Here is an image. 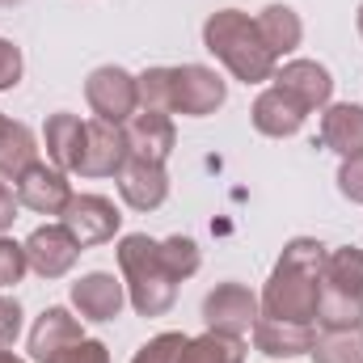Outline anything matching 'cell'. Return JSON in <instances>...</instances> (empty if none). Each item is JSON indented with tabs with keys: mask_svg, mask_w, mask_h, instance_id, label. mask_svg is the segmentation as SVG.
<instances>
[{
	"mask_svg": "<svg viewBox=\"0 0 363 363\" xmlns=\"http://www.w3.org/2000/svg\"><path fill=\"white\" fill-rule=\"evenodd\" d=\"M325 245L317 237H291L274 262L271 279L262 287V317L279 321H300L313 325L317 300H321V267H325Z\"/></svg>",
	"mask_w": 363,
	"mask_h": 363,
	"instance_id": "1",
	"label": "cell"
},
{
	"mask_svg": "<svg viewBox=\"0 0 363 363\" xmlns=\"http://www.w3.org/2000/svg\"><path fill=\"white\" fill-rule=\"evenodd\" d=\"M21 72H26V55L13 38H0V93L17 89L21 85Z\"/></svg>",
	"mask_w": 363,
	"mask_h": 363,
	"instance_id": "30",
	"label": "cell"
},
{
	"mask_svg": "<svg viewBox=\"0 0 363 363\" xmlns=\"http://www.w3.org/2000/svg\"><path fill=\"white\" fill-rule=\"evenodd\" d=\"M85 101L101 123H114L123 127L135 110H140V89H135V77L118 64H101L93 68L89 81H85Z\"/></svg>",
	"mask_w": 363,
	"mask_h": 363,
	"instance_id": "5",
	"label": "cell"
},
{
	"mask_svg": "<svg viewBox=\"0 0 363 363\" xmlns=\"http://www.w3.org/2000/svg\"><path fill=\"white\" fill-rule=\"evenodd\" d=\"M17 4H26V0H0V9H17Z\"/></svg>",
	"mask_w": 363,
	"mask_h": 363,
	"instance_id": "36",
	"label": "cell"
},
{
	"mask_svg": "<svg viewBox=\"0 0 363 363\" xmlns=\"http://www.w3.org/2000/svg\"><path fill=\"white\" fill-rule=\"evenodd\" d=\"M114 182L131 211H157L169 199V174L165 165H152V161H127Z\"/></svg>",
	"mask_w": 363,
	"mask_h": 363,
	"instance_id": "16",
	"label": "cell"
},
{
	"mask_svg": "<svg viewBox=\"0 0 363 363\" xmlns=\"http://www.w3.org/2000/svg\"><path fill=\"white\" fill-rule=\"evenodd\" d=\"M135 89H140V110L174 114V68H165V64L144 68L135 77Z\"/></svg>",
	"mask_w": 363,
	"mask_h": 363,
	"instance_id": "26",
	"label": "cell"
},
{
	"mask_svg": "<svg viewBox=\"0 0 363 363\" xmlns=\"http://www.w3.org/2000/svg\"><path fill=\"white\" fill-rule=\"evenodd\" d=\"M262 317V300L245 287V283H216L207 296H203V321L211 334H228V338H245L254 334Z\"/></svg>",
	"mask_w": 363,
	"mask_h": 363,
	"instance_id": "4",
	"label": "cell"
},
{
	"mask_svg": "<svg viewBox=\"0 0 363 363\" xmlns=\"http://www.w3.org/2000/svg\"><path fill=\"white\" fill-rule=\"evenodd\" d=\"M308 355H313V363H363V325H355V330H321Z\"/></svg>",
	"mask_w": 363,
	"mask_h": 363,
	"instance_id": "24",
	"label": "cell"
},
{
	"mask_svg": "<svg viewBox=\"0 0 363 363\" xmlns=\"http://www.w3.org/2000/svg\"><path fill=\"white\" fill-rule=\"evenodd\" d=\"M81 144H85V123H81V114L60 110V114L47 118V127H43V148H47V161H51L55 169L72 174Z\"/></svg>",
	"mask_w": 363,
	"mask_h": 363,
	"instance_id": "20",
	"label": "cell"
},
{
	"mask_svg": "<svg viewBox=\"0 0 363 363\" xmlns=\"http://www.w3.org/2000/svg\"><path fill=\"white\" fill-rule=\"evenodd\" d=\"M21 245H26L30 271L38 274V279H64V274H72L77 258L85 254V250L72 241V233H68L64 224H43V228H34Z\"/></svg>",
	"mask_w": 363,
	"mask_h": 363,
	"instance_id": "10",
	"label": "cell"
},
{
	"mask_svg": "<svg viewBox=\"0 0 363 363\" xmlns=\"http://www.w3.org/2000/svg\"><path fill=\"white\" fill-rule=\"evenodd\" d=\"M271 85L283 89L296 106H304L308 114H313V110H325V106L334 101V77H330V68L317 64V60H287L283 68H274Z\"/></svg>",
	"mask_w": 363,
	"mask_h": 363,
	"instance_id": "12",
	"label": "cell"
},
{
	"mask_svg": "<svg viewBox=\"0 0 363 363\" xmlns=\"http://www.w3.org/2000/svg\"><path fill=\"white\" fill-rule=\"evenodd\" d=\"M38 152H43V148H38L34 131H30L26 123H13L9 114H0V178L17 182L34 161H43Z\"/></svg>",
	"mask_w": 363,
	"mask_h": 363,
	"instance_id": "19",
	"label": "cell"
},
{
	"mask_svg": "<svg viewBox=\"0 0 363 363\" xmlns=\"http://www.w3.org/2000/svg\"><path fill=\"white\" fill-rule=\"evenodd\" d=\"M26 271H30V258H26V245L0 233V291H9V287H17V283L26 279Z\"/></svg>",
	"mask_w": 363,
	"mask_h": 363,
	"instance_id": "29",
	"label": "cell"
},
{
	"mask_svg": "<svg viewBox=\"0 0 363 363\" xmlns=\"http://www.w3.org/2000/svg\"><path fill=\"white\" fill-rule=\"evenodd\" d=\"M0 363H26V359H17L13 351H0Z\"/></svg>",
	"mask_w": 363,
	"mask_h": 363,
	"instance_id": "35",
	"label": "cell"
},
{
	"mask_svg": "<svg viewBox=\"0 0 363 363\" xmlns=\"http://www.w3.org/2000/svg\"><path fill=\"white\" fill-rule=\"evenodd\" d=\"M254 21H258V34H262V43L271 47L274 60L291 55V51L304 43V21H300V13H296L291 4H267Z\"/></svg>",
	"mask_w": 363,
	"mask_h": 363,
	"instance_id": "21",
	"label": "cell"
},
{
	"mask_svg": "<svg viewBox=\"0 0 363 363\" xmlns=\"http://www.w3.org/2000/svg\"><path fill=\"white\" fill-rule=\"evenodd\" d=\"M250 347L245 338H228V334H199V338H186L178 363H245Z\"/></svg>",
	"mask_w": 363,
	"mask_h": 363,
	"instance_id": "23",
	"label": "cell"
},
{
	"mask_svg": "<svg viewBox=\"0 0 363 363\" xmlns=\"http://www.w3.org/2000/svg\"><path fill=\"white\" fill-rule=\"evenodd\" d=\"M123 135H127V152L131 161H152V165H165L178 148V127H174V114H157V110H135L127 123H123Z\"/></svg>",
	"mask_w": 363,
	"mask_h": 363,
	"instance_id": "9",
	"label": "cell"
},
{
	"mask_svg": "<svg viewBox=\"0 0 363 363\" xmlns=\"http://www.w3.org/2000/svg\"><path fill=\"white\" fill-rule=\"evenodd\" d=\"M313 325H317V330H355V325H363V300L321 287V300H317V317H313Z\"/></svg>",
	"mask_w": 363,
	"mask_h": 363,
	"instance_id": "25",
	"label": "cell"
},
{
	"mask_svg": "<svg viewBox=\"0 0 363 363\" xmlns=\"http://www.w3.org/2000/svg\"><path fill=\"white\" fill-rule=\"evenodd\" d=\"M72 308L81 321H93V325H106L123 313L127 304V287H123V274H110V271H89L72 283Z\"/></svg>",
	"mask_w": 363,
	"mask_h": 363,
	"instance_id": "11",
	"label": "cell"
},
{
	"mask_svg": "<svg viewBox=\"0 0 363 363\" xmlns=\"http://www.w3.org/2000/svg\"><path fill=\"white\" fill-rule=\"evenodd\" d=\"M60 224L72 233V241L81 250H93V245H106V241L118 237L123 216H118L114 199H106V194H72V203L64 207Z\"/></svg>",
	"mask_w": 363,
	"mask_h": 363,
	"instance_id": "6",
	"label": "cell"
},
{
	"mask_svg": "<svg viewBox=\"0 0 363 363\" xmlns=\"http://www.w3.org/2000/svg\"><path fill=\"white\" fill-rule=\"evenodd\" d=\"M321 287L363 300V250H355V245L330 250L325 254V267H321Z\"/></svg>",
	"mask_w": 363,
	"mask_h": 363,
	"instance_id": "22",
	"label": "cell"
},
{
	"mask_svg": "<svg viewBox=\"0 0 363 363\" xmlns=\"http://www.w3.org/2000/svg\"><path fill=\"white\" fill-rule=\"evenodd\" d=\"M182 347H186V334H178V330H165V334L148 338V342L131 355V363H178L182 359Z\"/></svg>",
	"mask_w": 363,
	"mask_h": 363,
	"instance_id": "28",
	"label": "cell"
},
{
	"mask_svg": "<svg viewBox=\"0 0 363 363\" xmlns=\"http://www.w3.org/2000/svg\"><path fill=\"white\" fill-rule=\"evenodd\" d=\"M228 101V81L207 64H182L174 68V114L207 118Z\"/></svg>",
	"mask_w": 363,
	"mask_h": 363,
	"instance_id": "7",
	"label": "cell"
},
{
	"mask_svg": "<svg viewBox=\"0 0 363 363\" xmlns=\"http://www.w3.org/2000/svg\"><path fill=\"white\" fill-rule=\"evenodd\" d=\"M321 144L338 157L363 152V106L355 101H330L321 110Z\"/></svg>",
	"mask_w": 363,
	"mask_h": 363,
	"instance_id": "18",
	"label": "cell"
},
{
	"mask_svg": "<svg viewBox=\"0 0 363 363\" xmlns=\"http://www.w3.org/2000/svg\"><path fill=\"white\" fill-rule=\"evenodd\" d=\"M355 26H359V38H363V4H359V17H355Z\"/></svg>",
	"mask_w": 363,
	"mask_h": 363,
	"instance_id": "37",
	"label": "cell"
},
{
	"mask_svg": "<svg viewBox=\"0 0 363 363\" xmlns=\"http://www.w3.org/2000/svg\"><path fill=\"white\" fill-rule=\"evenodd\" d=\"M81 338H85L81 317H72V308H64V304H51V308H43L38 321L30 325V359L47 363V359H55L60 351L77 347Z\"/></svg>",
	"mask_w": 363,
	"mask_h": 363,
	"instance_id": "14",
	"label": "cell"
},
{
	"mask_svg": "<svg viewBox=\"0 0 363 363\" xmlns=\"http://www.w3.org/2000/svg\"><path fill=\"white\" fill-rule=\"evenodd\" d=\"M17 203L30 207L34 216H64V207L72 203V182L51 161H34L17 178Z\"/></svg>",
	"mask_w": 363,
	"mask_h": 363,
	"instance_id": "13",
	"label": "cell"
},
{
	"mask_svg": "<svg viewBox=\"0 0 363 363\" xmlns=\"http://www.w3.org/2000/svg\"><path fill=\"white\" fill-rule=\"evenodd\" d=\"M161 262H165V271L174 274L178 283H186L190 274H199V267H203L199 241H194V237H186V233L165 237V241H161Z\"/></svg>",
	"mask_w": 363,
	"mask_h": 363,
	"instance_id": "27",
	"label": "cell"
},
{
	"mask_svg": "<svg viewBox=\"0 0 363 363\" xmlns=\"http://www.w3.org/2000/svg\"><path fill=\"white\" fill-rule=\"evenodd\" d=\"M21 325H26V313L17 304V296H0V351H9L21 338Z\"/></svg>",
	"mask_w": 363,
	"mask_h": 363,
	"instance_id": "31",
	"label": "cell"
},
{
	"mask_svg": "<svg viewBox=\"0 0 363 363\" xmlns=\"http://www.w3.org/2000/svg\"><path fill=\"white\" fill-rule=\"evenodd\" d=\"M118 274L127 287V304L140 317H165L178 304V279L161 262V241L148 233L118 237Z\"/></svg>",
	"mask_w": 363,
	"mask_h": 363,
	"instance_id": "3",
	"label": "cell"
},
{
	"mask_svg": "<svg viewBox=\"0 0 363 363\" xmlns=\"http://www.w3.org/2000/svg\"><path fill=\"white\" fill-rule=\"evenodd\" d=\"M17 207H21V203H17V190L0 178V233H9V228H13V220H17Z\"/></svg>",
	"mask_w": 363,
	"mask_h": 363,
	"instance_id": "34",
	"label": "cell"
},
{
	"mask_svg": "<svg viewBox=\"0 0 363 363\" xmlns=\"http://www.w3.org/2000/svg\"><path fill=\"white\" fill-rule=\"evenodd\" d=\"M250 118H254V131H258V135H267V140H291V135L304 127L308 110L296 106L283 89H274L271 85V89H262L258 97H254Z\"/></svg>",
	"mask_w": 363,
	"mask_h": 363,
	"instance_id": "15",
	"label": "cell"
},
{
	"mask_svg": "<svg viewBox=\"0 0 363 363\" xmlns=\"http://www.w3.org/2000/svg\"><path fill=\"white\" fill-rule=\"evenodd\" d=\"M317 342V325H300V321H279V317H258L254 325V347L267 359H296L308 355Z\"/></svg>",
	"mask_w": 363,
	"mask_h": 363,
	"instance_id": "17",
	"label": "cell"
},
{
	"mask_svg": "<svg viewBox=\"0 0 363 363\" xmlns=\"http://www.w3.org/2000/svg\"><path fill=\"white\" fill-rule=\"evenodd\" d=\"M338 194L351 199V203H363V152L359 157H342V165H338Z\"/></svg>",
	"mask_w": 363,
	"mask_h": 363,
	"instance_id": "32",
	"label": "cell"
},
{
	"mask_svg": "<svg viewBox=\"0 0 363 363\" xmlns=\"http://www.w3.org/2000/svg\"><path fill=\"white\" fill-rule=\"evenodd\" d=\"M47 363H110V347L97 342V338H81L77 347L60 351L55 359H47Z\"/></svg>",
	"mask_w": 363,
	"mask_h": 363,
	"instance_id": "33",
	"label": "cell"
},
{
	"mask_svg": "<svg viewBox=\"0 0 363 363\" xmlns=\"http://www.w3.org/2000/svg\"><path fill=\"white\" fill-rule=\"evenodd\" d=\"M203 47L241 85H262V81H271L274 68H279V60L271 55V47L258 34V21L250 13H241V9H216L203 21Z\"/></svg>",
	"mask_w": 363,
	"mask_h": 363,
	"instance_id": "2",
	"label": "cell"
},
{
	"mask_svg": "<svg viewBox=\"0 0 363 363\" xmlns=\"http://www.w3.org/2000/svg\"><path fill=\"white\" fill-rule=\"evenodd\" d=\"M127 161H131V152H127L123 127L101 123V118L85 123V144H81V152H77L72 174H81V178H118Z\"/></svg>",
	"mask_w": 363,
	"mask_h": 363,
	"instance_id": "8",
	"label": "cell"
}]
</instances>
